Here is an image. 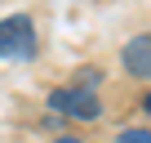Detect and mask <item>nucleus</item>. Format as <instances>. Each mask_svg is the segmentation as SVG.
Returning a JSON list of instances; mask_svg holds the SVG:
<instances>
[{"instance_id":"obj_4","label":"nucleus","mask_w":151,"mask_h":143,"mask_svg":"<svg viewBox=\"0 0 151 143\" xmlns=\"http://www.w3.org/2000/svg\"><path fill=\"white\" fill-rule=\"evenodd\" d=\"M116 143H151V130L147 125H129V130L116 134Z\"/></svg>"},{"instance_id":"obj_2","label":"nucleus","mask_w":151,"mask_h":143,"mask_svg":"<svg viewBox=\"0 0 151 143\" xmlns=\"http://www.w3.org/2000/svg\"><path fill=\"white\" fill-rule=\"evenodd\" d=\"M49 112L53 116H67V121H98L102 116V98H98V90H89V85H76V81H67V85H58V90H49Z\"/></svg>"},{"instance_id":"obj_6","label":"nucleus","mask_w":151,"mask_h":143,"mask_svg":"<svg viewBox=\"0 0 151 143\" xmlns=\"http://www.w3.org/2000/svg\"><path fill=\"white\" fill-rule=\"evenodd\" d=\"M142 112H147V116H151V90H147V98H142Z\"/></svg>"},{"instance_id":"obj_5","label":"nucleus","mask_w":151,"mask_h":143,"mask_svg":"<svg viewBox=\"0 0 151 143\" xmlns=\"http://www.w3.org/2000/svg\"><path fill=\"white\" fill-rule=\"evenodd\" d=\"M58 143H85V139H80V134H62Z\"/></svg>"},{"instance_id":"obj_3","label":"nucleus","mask_w":151,"mask_h":143,"mask_svg":"<svg viewBox=\"0 0 151 143\" xmlns=\"http://www.w3.org/2000/svg\"><path fill=\"white\" fill-rule=\"evenodd\" d=\"M120 67H124V76H133V81H151V31H138V36L124 40Z\"/></svg>"},{"instance_id":"obj_1","label":"nucleus","mask_w":151,"mask_h":143,"mask_svg":"<svg viewBox=\"0 0 151 143\" xmlns=\"http://www.w3.org/2000/svg\"><path fill=\"white\" fill-rule=\"evenodd\" d=\"M40 54V31H36V18L31 14H9L0 18V58L9 63H27Z\"/></svg>"}]
</instances>
